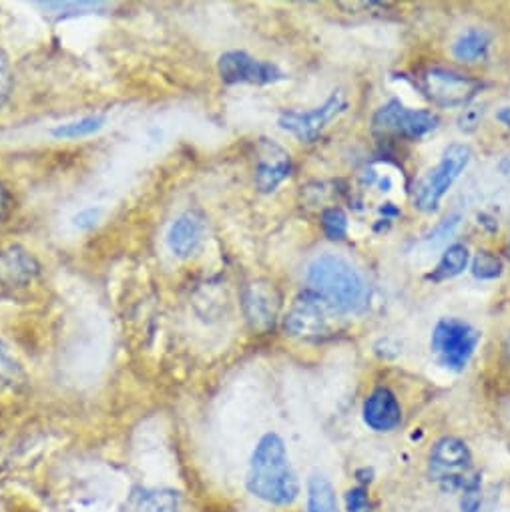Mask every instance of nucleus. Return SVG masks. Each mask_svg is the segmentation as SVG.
I'll use <instances>...</instances> for the list:
<instances>
[{"instance_id":"1","label":"nucleus","mask_w":510,"mask_h":512,"mask_svg":"<svg viewBox=\"0 0 510 512\" xmlns=\"http://www.w3.org/2000/svg\"><path fill=\"white\" fill-rule=\"evenodd\" d=\"M245 486L249 494L272 506H290L300 496V480L290 462L286 442L276 434L268 432L255 444Z\"/></svg>"},{"instance_id":"2","label":"nucleus","mask_w":510,"mask_h":512,"mask_svg":"<svg viewBox=\"0 0 510 512\" xmlns=\"http://www.w3.org/2000/svg\"><path fill=\"white\" fill-rule=\"evenodd\" d=\"M310 290L334 312L354 314L366 306L368 286L362 274L340 255H320L308 268Z\"/></svg>"},{"instance_id":"3","label":"nucleus","mask_w":510,"mask_h":512,"mask_svg":"<svg viewBox=\"0 0 510 512\" xmlns=\"http://www.w3.org/2000/svg\"><path fill=\"white\" fill-rule=\"evenodd\" d=\"M432 480L444 490H468L478 482L472 474V454L464 440L454 436L440 438L428 458Z\"/></svg>"},{"instance_id":"4","label":"nucleus","mask_w":510,"mask_h":512,"mask_svg":"<svg viewBox=\"0 0 510 512\" xmlns=\"http://www.w3.org/2000/svg\"><path fill=\"white\" fill-rule=\"evenodd\" d=\"M470 149L466 145H450L440 163L426 171L420 181L414 187V205L424 211H436L440 205V199L446 195V191L454 185V181L460 177V173L466 169L470 163Z\"/></svg>"},{"instance_id":"5","label":"nucleus","mask_w":510,"mask_h":512,"mask_svg":"<svg viewBox=\"0 0 510 512\" xmlns=\"http://www.w3.org/2000/svg\"><path fill=\"white\" fill-rule=\"evenodd\" d=\"M480 342V332L458 318H444L436 324L430 340L432 354L436 360L452 370L462 372Z\"/></svg>"},{"instance_id":"6","label":"nucleus","mask_w":510,"mask_h":512,"mask_svg":"<svg viewBox=\"0 0 510 512\" xmlns=\"http://www.w3.org/2000/svg\"><path fill=\"white\" fill-rule=\"evenodd\" d=\"M372 127L380 135L420 139L438 127V117L428 109H410L402 101L392 99L378 109Z\"/></svg>"},{"instance_id":"7","label":"nucleus","mask_w":510,"mask_h":512,"mask_svg":"<svg viewBox=\"0 0 510 512\" xmlns=\"http://www.w3.org/2000/svg\"><path fill=\"white\" fill-rule=\"evenodd\" d=\"M478 89V81L450 69L434 67L422 77L424 95L438 107H464L474 99Z\"/></svg>"},{"instance_id":"8","label":"nucleus","mask_w":510,"mask_h":512,"mask_svg":"<svg viewBox=\"0 0 510 512\" xmlns=\"http://www.w3.org/2000/svg\"><path fill=\"white\" fill-rule=\"evenodd\" d=\"M348 107L342 91H336L324 105L312 111H284L280 115V127L304 143H314L322 131Z\"/></svg>"},{"instance_id":"9","label":"nucleus","mask_w":510,"mask_h":512,"mask_svg":"<svg viewBox=\"0 0 510 512\" xmlns=\"http://www.w3.org/2000/svg\"><path fill=\"white\" fill-rule=\"evenodd\" d=\"M217 71L229 85H270L286 77L278 65L253 59L243 51L223 53L217 61Z\"/></svg>"},{"instance_id":"10","label":"nucleus","mask_w":510,"mask_h":512,"mask_svg":"<svg viewBox=\"0 0 510 512\" xmlns=\"http://www.w3.org/2000/svg\"><path fill=\"white\" fill-rule=\"evenodd\" d=\"M328 310L330 308L312 290L302 292L284 318L286 334L300 340H318L326 336L330 332Z\"/></svg>"},{"instance_id":"11","label":"nucleus","mask_w":510,"mask_h":512,"mask_svg":"<svg viewBox=\"0 0 510 512\" xmlns=\"http://www.w3.org/2000/svg\"><path fill=\"white\" fill-rule=\"evenodd\" d=\"M280 306L282 296L272 282L258 280L243 290L245 318L255 332H268L270 328H274Z\"/></svg>"},{"instance_id":"12","label":"nucleus","mask_w":510,"mask_h":512,"mask_svg":"<svg viewBox=\"0 0 510 512\" xmlns=\"http://www.w3.org/2000/svg\"><path fill=\"white\" fill-rule=\"evenodd\" d=\"M292 173L290 153L274 141L262 139L255 163V185L262 193H274Z\"/></svg>"},{"instance_id":"13","label":"nucleus","mask_w":510,"mask_h":512,"mask_svg":"<svg viewBox=\"0 0 510 512\" xmlns=\"http://www.w3.org/2000/svg\"><path fill=\"white\" fill-rule=\"evenodd\" d=\"M207 223L199 211L181 213L167 231V247L179 260H187L199 251L205 241Z\"/></svg>"},{"instance_id":"14","label":"nucleus","mask_w":510,"mask_h":512,"mask_svg":"<svg viewBox=\"0 0 510 512\" xmlns=\"http://www.w3.org/2000/svg\"><path fill=\"white\" fill-rule=\"evenodd\" d=\"M362 418L374 432H392L402 422V406L390 388L380 386L366 398Z\"/></svg>"},{"instance_id":"15","label":"nucleus","mask_w":510,"mask_h":512,"mask_svg":"<svg viewBox=\"0 0 510 512\" xmlns=\"http://www.w3.org/2000/svg\"><path fill=\"white\" fill-rule=\"evenodd\" d=\"M41 272L35 255L21 245H11L0 251V284L7 288H25Z\"/></svg>"},{"instance_id":"16","label":"nucleus","mask_w":510,"mask_h":512,"mask_svg":"<svg viewBox=\"0 0 510 512\" xmlns=\"http://www.w3.org/2000/svg\"><path fill=\"white\" fill-rule=\"evenodd\" d=\"M123 512H179V494L173 490L137 488L131 492Z\"/></svg>"},{"instance_id":"17","label":"nucleus","mask_w":510,"mask_h":512,"mask_svg":"<svg viewBox=\"0 0 510 512\" xmlns=\"http://www.w3.org/2000/svg\"><path fill=\"white\" fill-rule=\"evenodd\" d=\"M306 510L308 512H340L338 492H336L334 484L326 476L314 474L308 480Z\"/></svg>"},{"instance_id":"18","label":"nucleus","mask_w":510,"mask_h":512,"mask_svg":"<svg viewBox=\"0 0 510 512\" xmlns=\"http://www.w3.org/2000/svg\"><path fill=\"white\" fill-rule=\"evenodd\" d=\"M468 260H470V253L466 249V245L462 243H454L450 245L444 255L440 258L438 266L432 270V274L428 276V280L432 282H444V280H450V278H456L458 274H462L468 266Z\"/></svg>"},{"instance_id":"19","label":"nucleus","mask_w":510,"mask_h":512,"mask_svg":"<svg viewBox=\"0 0 510 512\" xmlns=\"http://www.w3.org/2000/svg\"><path fill=\"white\" fill-rule=\"evenodd\" d=\"M488 45H490V35L486 31L468 29L466 33H462L456 39L452 51H454L456 59L472 63V61H478L484 57V53L488 51Z\"/></svg>"},{"instance_id":"20","label":"nucleus","mask_w":510,"mask_h":512,"mask_svg":"<svg viewBox=\"0 0 510 512\" xmlns=\"http://www.w3.org/2000/svg\"><path fill=\"white\" fill-rule=\"evenodd\" d=\"M35 7H39L43 11V15L51 21H67V19H77L83 15H93L99 13L103 9H107L109 5L105 3H37Z\"/></svg>"},{"instance_id":"21","label":"nucleus","mask_w":510,"mask_h":512,"mask_svg":"<svg viewBox=\"0 0 510 512\" xmlns=\"http://www.w3.org/2000/svg\"><path fill=\"white\" fill-rule=\"evenodd\" d=\"M105 123H107V115L105 113H95V115L81 117L77 121L57 125L51 133L57 139H81V137H89V135L101 131L105 127Z\"/></svg>"},{"instance_id":"22","label":"nucleus","mask_w":510,"mask_h":512,"mask_svg":"<svg viewBox=\"0 0 510 512\" xmlns=\"http://www.w3.org/2000/svg\"><path fill=\"white\" fill-rule=\"evenodd\" d=\"M322 229L332 241H342L348 233V217L340 207H330L322 213Z\"/></svg>"},{"instance_id":"23","label":"nucleus","mask_w":510,"mask_h":512,"mask_svg":"<svg viewBox=\"0 0 510 512\" xmlns=\"http://www.w3.org/2000/svg\"><path fill=\"white\" fill-rule=\"evenodd\" d=\"M472 274L478 280H494L502 274V264L496 255L488 251H480L472 262Z\"/></svg>"},{"instance_id":"24","label":"nucleus","mask_w":510,"mask_h":512,"mask_svg":"<svg viewBox=\"0 0 510 512\" xmlns=\"http://www.w3.org/2000/svg\"><path fill=\"white\" fill-rule=\"evenodd\" d=\"M344 504L348 512H372V500L364 486H354L346 492Z\"/></svg>"},{"instance_id":"25","label":"nucleus","mask_w":510,"mask_h":512,"mask_svg":"<svg viewBox=\"0 0 510 512\" xmlns=\"http://www.w3.org/2000/svg\"><path fill=\"white\" fill-rule=\"evenodd\" d=\"M13 85H15V77H13L11 63L3 53H0V109H3L5 103L9 101L13 93Z\"/></svg>"},{"instance_id":"26","label":"nucleus","mask_w":510,"mask_h":512,"mask_svg":"<svg viewBox=\"0 0 510 512\" xmlns=\"http://www.w3.org/2000/svg\"><path fill=\"white\" fill-rule=\"evenodd\" d=\"M482 508V494H480V484L476 482L468 490L462 492V512H480Z\"/></svg>"},{"instance_id":"27","label":"nucleus","mask_w":510,"mask_h":512,"mask_svg":"<svg viewBox=\"0 0 510 512\" xmlns=\"http://www.w3.org/2000/svg\"><path fill=\"white\" fill-rule=\"evenodd\" d=\"M99 217H101V209H99V207H85V209H81V211L73 217V223H75V227H79V229H91V227H95V223L99 221Z\"/></svg>"},{"instance_id":"28","label":"nucleus","mask_w":510,"mask_h":512,"mask_svg":"<svg viewBox=\"0 0 510 512\" xmlns=\"http://www.w3.org/2000/svg\"><path fill=\"white\" fill-rule=\"evenodd\" d=\"M9 209H11V193L5 187V183L0 181V221L9 215Z\"/></svg>"},{"instance_id":"29","label":"nucleus","mask_w":510,"mask_h":512,"mask_svg":"<svg viewBox=\"0 0 510 512\" xmlns=\"http://www.w3.org/2000/svg\"><path fill=\"white\" fill-rule=\"evenodd\" d=\"M496 119H498L502 125H506V127L510 129V107H502V109L496 113Z\"/></svg>"},{"instance_id":"30","label":"nucleus","mask_w":510,"mask_h":512,"mask_svg":"<svg viewBox=\"0 0 510 512\" xmlns=\"http://www.w3.org/2000/svg\"><path fill=\"white\" fill-rule=\"evenodd\" d=\"M506 255H508V260H510V241H508V247H506Z\"/></svg>"},{"instance_id":"31","label":"nucleus","mask_w":510,"mask_h":512,"mask_svg":"<svg viewBox=\"0 0 510 512\" xmlns=\"http://www.w3.org/2000/svg\"><path fill=\"white\" fill-rule=\"evenodd\" d=\"M506 350L510 352V336H508V340H506Z\"/></svg>"}]
</instances>
